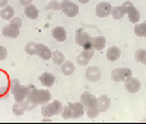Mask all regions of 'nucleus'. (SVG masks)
<instances>
[{
	"instance_id": "nucleus-34",
	"label": "nucleus",
	"mask_w": 146,
	"mask_h": 124,
	"mask_svg": "<svg viewBox=\"0 0 146 124\" xmlns=\"http://www.w3.org/2000/svg\"><path fill=\"white\" fill-rule=\"evenodd\" d=\"M9 23L10 24H13V25H16V26H18L19 28L22 27V18H19V17H13L10 20H9Z\"/></svg>"
},
{
	"instance_id": "nucleus-1",
	"label": "nucleus",
	"mask_w": 146,
	"mask_h": 124,
	"mask_svg": "<svg viewBox=\"0 0 146 124\" xmlns=\"http://www.w3.org/2000/svg\"><path fill=\"white\" fill-rule=\"evenodd\" d=\"M80 101L84 106L87 116L89 118H96L98 116V114L100 111L98 109V100H97V97H95L94 94H91L89 92H83L81 94V97H80Z\"/></svg>"
},
{
	"instance_id": "nucleus-8",
	"label": "nucleus",
	"mask_w": 146,
	"mask_h": 124,
	"mask_svg": "<svg viewBox=\"0 0 146 124\" xmlns=\"http://www.w3.org/2000/svg\"><path fill=\"white\" fill-rule=\"evenodd\" d=\"M123 83H124V89H125L128 92H130V93H136V92H138V91L140 90V88H141V83H140V81H139L137 77L130 76V77H128Z\"/></svg>"
},
{
	"instance_id": "nucleus-2",
	"label": "nucleus",
	"mask_w": 146,
	"mask_h": 124,
	"mask_svg": "<svg viewBox=\"0 0 146 124\" xmlns=\"http://www.w3.org/2000/svg\"><path fill=\"white\" fill-rule=\"evenodd\" d=\"M84 106L82 105L81 101L78 102H70L66 106H64L63 111H62V117L64 119H68V118H80L83 116L84 113Z\"/></svg>"
},
{
	"instance_id": "nucleus-23",
	"label": "nucleus",
	"mask_w": 146,
	"mask_h": 124,
	"mask_svg": "<svg viewBox=\"0 0 146 124\" xmlns=\"http://www.w3.org/2000/svg\"><path fill=\"white\" fill-rule=\"evenodd\" d=\"M127 15H128L129 20H130L132 24H137V23L139 22V19H140V13H139V10H138L136 7H133Z\"/></svg>"
},
{
	"instance_id": "nucleus-13",
	"label": "nucleus",
	"mask_w": 146,
	"mask_h": 124,
	"mask_svg": "<svg viewBox=\"0 0 146 124\" xmlns=\"http://www.w3.org/2000/svg\"><path fill=\"white\" fill-rule=\"evenodd\" d=\"M27 94H29L27 85H22V84H21V85L15 90V92L13 93L15 101H18V102H23V101L26 99Z\"/></svg>"
},
{
	"instance_id": "nucleus-15",
	"label": "nucleus",
	"mask_w": 146,
	"mask_h": 124,
	"mask_svg": "<svg viewBox=\"0 0 146 124\" xmlns=\"http://www.w3.org/2000/svg\"><path fill=\"white\" fill-rule=\"evenodd\" d=\"M39 81H40V83H41L43 86H46V88H51V86L54 85V83H55V75L51 74V73L44 72V73H42V74L40 75Z\"/></svg>"
},
{
	"instance_id": "nucleus-7",
	"label": "nucleus",
	"mask_w": 146,
	"mask_h": 124,
	"mask_svg": "<svg viewBox=\"0 0 146 124\" xmlns=\"http://www.w3.org/2000/svg\"><path fill=\"white\" fill-rule=\"evenodd\" d=\"M94 52H95L94 48H91V49H83L82 52H80L76 56V64L80 65V66L88 65L89 61L91 60V58L94 57Z\"/></svg>"
},
{
	"instance_id": "nucleus-33",
	"label": "nucleus",
	"mask_w": 146,
	"mask_h": 124,
	"mask_svg": "<svg viewBox=\"0 0 146 124\" xmlns=\"http://www.w3.org/2000/svg\"><path fill=\"white\" fill-rule=\"evenodd\" d=\"M122 7H123V9H124V11H125V14H128L133 7H135V5L131 2V1H129V0H127V1H124L122 5H121Z\"/></svg>"
},
{
	"instance_id": "nucleus-16",
	"label": "nucleus",
	"mask_w": 146,
	"mask_h": 124,
	"mask_svg": "<svg viewBox=\"0 0 146 124\" xmlns=\"http://www.w3.org/2000/svg\"><path fill=\"white\" fill-rule=\"evenodd\" d=\"M121 56V49L116 46H112L106 51V58L110 61H116Z\"/></svg>"
},
{
	"instance_id": "nucleus-21",
	"label": "nucleus",
	"mask_w": 146,
	"mask_h": 124,
	"mask_svg": "<svg viewBox=\"0 0 146 124\" xmlns=\"http://www.w3.org/2000/svg\"><path fill=\"white\" fill-rule=\"evenodd\" d=\"M60 71L64 75H71L75 71V65H73L72 61H64L60 65Z\"/></svg>"
},
{
	"instance_id": "nucleus-19",
	"label": "nucleus",
	"mask_w": 146,
	"mask_h": 124,
	"mask_svg": "<svg viewBox=\"0 0 146 124\" xmlns=\"http://www.w3.org/2000/svg\"><path fill=\"white\" fill-rule=\"evenodd\" d=\"M24 15L27 17V18H30V19H36L38 18V16H39V10H38V8L34 6V5H29V6H26L25 7V9H24Z\"/></svg>"
},
{
	"instance_id": "nucleus-12",
	"label": "nucleus",
	"mask_w": 146,
	"mask_h": 124,
	"mask_svg": "<svg viewBox=\"0 0 146 124\" xmlns=\"http://www.w3.org/2000/svg\"><path fill=\"white\" fill-rule=\"evenodd\" d=\"M36 56H39L41 59L43 60H49L51 59L52 56V51L49 49V47H47L43 43H38V48H36Z\"/></svg>"
},
{
	"instance_id": "nucleus-30",
	"label": "nucleus",
	"mask_w": 146,
	"mask_h": 124,
	"mask_svg": "<svg viewBox=\"0 0 146 124\" xmlns=\"http://www.w3.org/2000/svg\"><path fill=\"white\" fill-rule=\"evenodd\" d=\"M36 48H38V43H35L34 41H30L25 44V52L27 55H36Z\"/></svg>"
},
{
	"instance_id": "nucleus-26",
	"label": "nucleus",
	"mask_w": 146,
	"mask_h": 124,
	"mask_svg": "<svg viewBox=\"0 0 146 124\" xmlns=\"http://www.w3.org/2000/svg\"><path fill=\"white\" fill-rule=\"evenodd\" d=\"M125 15V11L122 6H115L112 9V16L114 19H122Z\"/></svg>"
},
{
	"instance_id": "nucleus-28",
	"label": "nucleus",
	"mask_w": 146,
	"mask_h": 124,
	"mask_svg": "<svg viewBox=\"0 0 146 124\" xmlns=\"http://www.w3.org/2000/svg\"><path fill=\"white\" fill-rule=\"evenodd\" d=\"M13 114L15 116H22L24 113H25V107H24V104L23 102H18L16 101L14 105H13Z\"/></svg>"
},
{
	"instance_id": "nucleus-14",
	"label": "nucleus",
	"mask_w": 146,
	"mask_h": 124,
	"mask_svg": "<svg viewBox=\"0 0 146 124\" xmlns=\"http://www.w3.org/2000/svg\"><path fill=\"white\" fill-rule=\"evenodd\" d=\"M51 36L58 42H64L66 40V31L63 26H55L51 30Z\"/></svg>"
},
{
	"instance_id": "nucleus-32",
	"label": "nucleus",
	"mask_w": 146,
	"mask_h": 124,
	"mask_svg": "<svg viewBox=\"0 0 146 124\" xmlns=\"http://www.w3.org/2000/svg\"><path fill=\"white\" fill-rule=\"evenodd\" d=\"M19 85H21L19 81H18L17 78H13V80L10 81V84H9V92L13 94V93L15 92V90H16Z\"/></svg>"
},
{
	"instance_id": "nucleus-24",
	"label": "nucleus",
	"mask_w": 146,
	"mask_h": 124,
	"mask_svg": "<svg viewBox=\"0 0 146 124\" xmlns=\"http://www.w3.org/2000/svg\"><path fill=\"white\" fill-rule=\"evenodd\" d=\"M51 59H52L54 64H56V65H62V64L65 61V56H64V53H63L62 51L55 50V51H52Z\"/></svg>"
},
{
	"instance_id": "nucleus-6",
	"label": "nucleus",
	"mask_w": 146,
	"mask_h": 124,
	"mask_svg": "<svg viewBox=\"0 0 146 124\" xmlns=\"http://www.w3.org/2000/svg\"><path fill=\"white\" fill-rule=\"evenodd\" d=\"M112 5L107 1H100L96 5V8H95V11H96V15L97 17L99 18H104V17H107L110 15H112Z\"/></svg>"
},
{
	"instance_id": "nucleus-35",
	"label": "nucleus",
	"mask_w": 146,
	"mask_h": 124,
	"mask_svg": "<svg viewBox=\"0 0 146 124\" xmlns=\"http://www.w3.org/2000/svg\"><path fill=\"white\" fill-rule=\"evenodd\" d=\"M7 58V49L3 46H0V61Z\"/></svg>"
},
{
	"instance_id": "nucleus-11",
	"label": "nucleus",
	"mask_w": 146,
	"mask_h": 124,
	"mask_svg": "<svg viewBox=\"0 0 146 124\" xmlns=\"http://www.w3.org/2000/svg\"><path fill=\"white\" fill-rule=\"evenodd\" d=\"M75 42H76V44H79L81 47H84V46H87L88 43L91 42V36L87 32L79 28L76 31V34H75Z\"/></svg>"
},
{
	"instance_id": "nucleus-22",
	"label": "nucleus",
	"mask_w": 146,
	"mask_h": 124,
	"mask_svg": "<svg viewBox=\"0 0 146 124\" xmlns=\"http://www.w3.org/2000/svg\"><path fill=\"white\" fill-rule=\"evenodd\" d=\"M133 32L137 36L146 38V22L144 23H137L133 26Z\"/></svg>"
},
{
	"instance_id": "nucleus-4",
	"label": "nucleus",
	"mask_w": 146,
	"mask_h": 124,
	"mask_svg": "<svg viewBox=\"0 0 146 124\" xmlns=\"http://www.w3.org/2000/svg\"><path fill=\"white\" fill-rule=\"evenodd\" d=\"M130 76H132V71L130 68H128V67L114 68L111 72V78L114 82H124Z\"/></svg>"
},
{
	"instance_id": "nucleus-27",
	"label": "nucleus",
	"mask_w": 146,
	"mask_h": 124,
	"mask_svg": "<svg viewBox=\"0 0 146 124\" xmlns=\"http://www.w3.org/2000/svg\"><path fill=\"white\" fill-rule=\"evenodd\" d=\"M135 59L138 63L146 65V49H137L135 51Z\"/></svg>"
},
{
	"instance_id": "nucleus-17",
	"label": "nucleus",
	"mask_w": 146,
	"mask_h": 124,
	"mask_svg": "<svg viewBox=\"0 0 146 124\" xmlns=\"http://www.w3.org/2000/svg\"><path fill=\"white\" fill-rule=\"evenodd\" d=\"M91 43H92V48L95 50L102 51L106 46V39L102 35H98V36L91 38Z\"/></svg>"
},
{
	"instance_id": "nucleus-10",
	"label": "nucleus",
	"mask_w": 146,
	"mask_h": 124,
	"mask_svg": "<svg viewBox=\"0 0 146 124\" xmlns=\"http://www.w3.org/2000/svg\"><path fill=\"white\" fill-rule=\"evenodd\" d=\"M2 35L6 38H10V39H16L19 35V27L13 24H7L3 26L2 28Z\"/></svg>"
},
{
	"instance_id": "nucleus-29",
	"label": "nucleus",
	"mask_w": 146,
	"mask_h": 124,
	"mask_svg": "<svg viewBox=\"0 0 146 124\" xmlns=\"http://www.w3.org/2000/svg\"><path fill=\"white\" fill-rule=\"evenodd\" d=\"M23 104H24V107H25V110H27V111H31V110H33L36 106H38V102L32 98V97H26V99L23 101Z\"/></svg>"
},
{
	"instance_id": "nucleus-5",
	"label": "nucleus",
	"mask_w": 146,
	"mask_h": 124,
	"mask_svg": "<svg viewBox=\"0 0 146 124\" xmlns=\"http://www.w3.org/2000/svg\"><path fill=\"white\" fill-rule=\"evenodd\" d=\"M60 10L63 11L64 15H66L68 17H75L79 14L78 5L70 0H64L60 2Z\"/></svg>"
},
{
	"instance_id": "nucleus-25",
	"label": "nucleus",
	"mask_w": 146,
	"mask_h": 124,
	"mask_svg": "<svg viewBox=\"0 0 146 124\" xmlns=\"http://www.w3.org/2000/svg\"><path fill=\"white\" fill-rule=\"evenodd\" d=\"M9 84L8 83V80H7V76L5 75L3 72H0V97L2 93H5L7 91V89L9 88Z\"/></svg>"
},
{
	"instance_id": "nucleus-20",
	"label": "nucleus",
	"mask_w": 146,
	"mask_h": 124,
	"mask_svg": "<svg viewBox=\"0 0 146 124\" xmlns=\"http://www.w3.org/2000/svg\"><path fill=\"white\" fill-rule=\"evenodd\" d=\"M15 15V10L11 6H6L0 10V17L5 20H10Z\"/></svg>"
},
{
	"instance_id": "nucleus-3",
	"label": "nucleus",
	"mask_w": 146,
	"mask_h": 124,
	"mask_svg": "<svg viewBox=\"0 0 146 124\" xmlns=\"http://www.w3.org/2000/svg\"><path fill=\"white\" fill-rule=\"evenodd\" d=\"M64 106L62 105L60 101L55 100V101H49L46 105L41 106V114L43 117H51L54 115H59L63 111Z\"/></svg>"
},
{
	"instance_id": "nucleus-39",
	"label": "nucleus",
	"mask_w": 146,
	"mask_h": 124,
	"mask_svg": "<svg viewBox=\"0 0 146 124\" xmlns=\"http://www.w3.org/2000/svg\"><path fill=\"white\" fill-rule=\"evenodd\" d=\"M78 1H80V2L82 3V5H86V3H88V2L90 1V0H78Z\"/></svg>"
},
{
	"instance_id": "nucleus-31",
	"label": "nucleus",
	"mask_w": 146,
	"mask_h": 124,
	"mask_svg": "<svg viewBox=\"0 0 146 124\" xmlns=\"http://www.w3.org/2000/svg\"><path fill=\"white\" fill-rule=\"evenodd\" d=\"M47 10H60V2H58V1H55V0H52V1H50L49 3H48V6H47Z\"/></svg>"
},
{
	"instance_id": "nucleus-37",
	"label": "nucleus",
	"mask_w": 146,
	"mask_h": 124,
	"mask_svg": "<svg viewBox=\"0 0 146 124\" xmlns=\"http://www.w3.org/2000/svg\"><path fill=\"white\" fill-rule=\"evenodd\" d=\"M8 6V0H0V8Z\"/></svg>"
},
{
	"instance_id": "nucleus-36",
	"label": "nucleus",
	"mask_w": 146,
	"mask_h": 124,
	"mask_svg": "<svg viewBox=\"0 0 146 124\" xmlns=\"http://www.w3.org/2000/svg\"><path fill=\"white\" fill-rule=\"evenodd\" d=\"M19 3L22 6H24V7H26V6H29V5L32 3V0H19Z\"/></svg>"
},
{
	"instance_id": "nucleus-38",
	"label": "nucleus",
	"mask_w": 146,
	"mask_h": 124,
	"mask_svg": "<svg viewBox=\"0 0 146 124\" xmlns=\"http://www.w3.org/2000/svg\"><path fill=\"white\" fill-rule=\"evenodd\" d=\"M41 122H51V119H49V117H43L41 119Z\"/></svg>"
},
{
	"instance_id": "nucleus-9",
	"label": "nucleus",
	"mask_w": 146,
	"mask_h": 124,
	"mask_svg": "<svg viewBox=\"0 0 146 124\" xmlns=\"http://www.w3.org/2000/svg\"><path fill=\"white\" fill-rule=\"evenodd\" d=\"M102 72L97 66H89L86 69V78L90 82H97L100 80Z\"/></svg>"
},
{
	"instance_id": "nucleus-18",
	"label": "nucleus",
	"mask_w": 146,
	"mask_h": 124,
	"mask_svg": "<svg viewBox=\"0 0 146 124\" xmlns=\"http://www.w3.org/2000/svg\"><path fill=\"white\" fill-rule=\"evenodd\" d=\"M98 100V109L99 111H106L111 106V100L106 94H102L97 98Z\"/></svg>"
}]
</instances>
